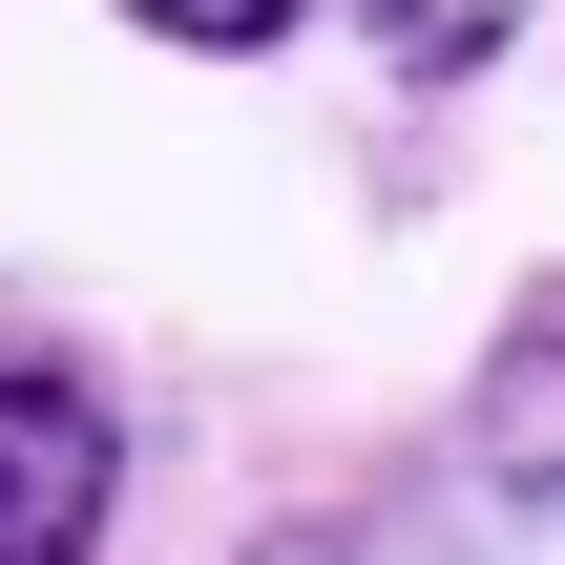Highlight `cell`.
Instances as JSON below:
<instances>
[{
	"instance_id": "6da1fadb",
	"label": "cell",
	"mask_w": 565,
	"mask_h": 565,
	"mask_svg": "<svg viewBox=\"0 0 565 565\" xmlns=\"http://www.w3.org/2000/svg\"><path fill=\"white\" fill-rule=\"evenodd\" d=\"M126 503V398L84 356H0V565H105Z\"/></svg>"
},
{
	"instance_id": "277c9868",
	"label": "cell",
	"mask_w": 565,
	"mask_h": 565,
	"mask_svg": "<svg viewBox=\"0 0 565 565\" xmlns=\"http://www.w3.org/2000/svg\"><path fill=\"white\" fill-rule=\"evenodd\" d=\"M315 0H126V42H168V63H273Z\"/></svg>"
},
{
	"instance_id": "5b68a950",
	"label": "cell",
	"mask_w": 565,
	"mask_h": 565,
	"mask_svg": "<svg viewBox=\"0 0 565 565\" xmlns=\"http://www.w3.org/2000/svg\"><path fill=\"white\" fill-rule=\"evenodd\" d=\"M231 565H398L377 524H273V545H231Z\"/></svg>"
},
{
	"instance_id": "3957f363",
	"label": "cell",
	"mask_w": 565,
	"mask_h": 565,
	"mask_svg": "<svg viewBox=\"0 0 565 565\" xmlns=\"http://www.w3.org/2000/svg\"><path fill=\"white\" fill-rule=\"evenodd\" d=\"M356 21H377V63H398V84H482L545 0H356Z\"/></svg>"
},
{
	"instance_id": "7a4b0ae2",
	"label": "cell",
	"mask_w": 565,
	"mask_h": 565,
	"mask_svg": "<svg viewBox=\"0 0 565 565\" xmlns=\"http://www.w3.org/2000/svg\"><path fill=\"white\" fill-rule=\"evenodd\" d=\"M461 482L524 503V524H565V273L503 294V335H482V377H461Z\"/></svg>"
}]
</instances>
